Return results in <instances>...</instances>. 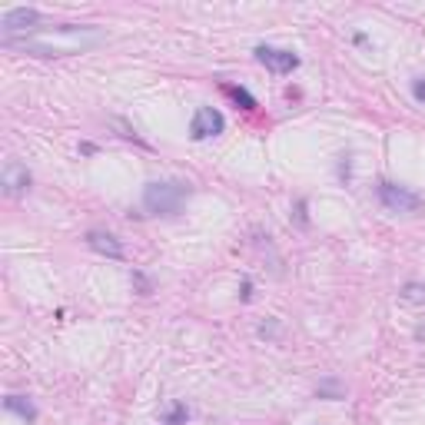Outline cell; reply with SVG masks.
I'll list each match as a JSON object with an SVG mask.
<instances>
[{
	"instance_id": "obj_1",
	"label": "cell",
	"mask_w": 425,
	"mask_h": 425,
	"mask_svg": "<svg viewBox=\"0 0 425 425\" xmlns=\"http://www.w3.org/2000/svg\"><path fill=\"white\" fill-rule=\"evenodd\" d=\"M103 40H107V34L93 23H60V27H40L27 37H10L0 40V43L7 50H20V54L34 56H74L100 47Z\"/></svg>"
},
{
	"instance_id": "obj_6",
	"label": "cell",
	"mask_w": 425,
	"mask_h": 425,
	"mask_svg": "<svg viewBox=\"0 0 425 425\" xmlns=\"http://www.w3.org/2000/svg\"><path fill=\"white\" fill-rule=\"evenodd\" d=\"M189 133H193V140H209V136L222 133V113L216 107H200V110L193 113Z\"/></svg>"
},
{
	"instance_id": "obj_8",
	"label": "cell",
	"mask_w": 425,
	"mask_h": 425,
	"mask_svg": "<svg viewBox=\"0 0 425 425\" xmlns=\"http://www.w3.org/2000/svg\"><path fill=\"white\" fill-rule=\"evenodd\" d=\"M87 246H90L93 253H100V256L123 259V242L116 240L113 233H100V229H93V233H87Z\"/></svg>"
},
{
	"instance_id": "obj_13",
	"label": "cell",
	"mask_w": 425,
	"mask_h": 425,
	"mask_svg": "<svg viewBox=\"0 0 425 425\" xmlns=\"http://www.w3.org/2000/svg\"><path fill=\"white\" fill-rule=\"evenodd\" d=\"M415 100L425 103V80H415Z\"/></svg>"
},
{
	"instance_id": "obj_7",
	"label": "cell",
	"mask_w": 425,
	"mask_h": 425,
	"mask_svg": "<svg viewBox=\"0 0 425 425\" xmlns=\"http://www.w3.org/2000/svg\"><path fill=\"white\" fill-rule=\"evenodd\" d=\"M0 183H3V193H7V196H20V193L30 189V173H27L23 163L7 160V163H3V176H0Z\"/></svg>"
},
{
	"instance_id": "obj_12",
	"label": "cell",
	"mask_w": 425,
	"mask_h": 425,
	"mask_svg": "<svg viewBox=\"0 0 425 425\" xmlns=\"http://www.w3.org/2000/svg\"><path fill=\"white\" fill-rule=\"evenodd\" d=\"M226 93H229V96H233V100H236V103H242V107H246V110H256V100H253V96H249V93L242 90V87H226Z\"/></svg>"
},
{
	"instance_id": "obj_4",
	"label": "cell",
	"mask_w": 425,
	"mask_h": 425,
	"mask_svg": "<svg viewBox=\"0 0 425 425\" xmlns=\"http://www.w3.org/2000/svg\"><path fill=\"white\" fill-rule=\"evenodd\" d=\"M40 30V14L30 10V7H17V10H7L3 14V37L0 40H10V37H27Z\"/></svg>"
},
{
	"instance_id": "obj_9",
	"label": "cell",
	"mask_w": 425,
	"mask_h": 425,
	"mask_svg": "<svg viewBox=\"0 0 425 425\" xmlns=\"http://www.w3.org/2000/svg\"><path fill=\"white\" fill-rule=\"evenodd\" d=\"M3 406H7V412L20 415L23 422H34V419H37V408H34V402H30V399H23V395H7V399H3Z\"/></svg>"
},
{
	"instance_id": "obj_2",
	"label": "cell",
	"mask_w": 425,
	"mask_h": 425,
	"mask_svg": "<svg viewBox=\"0 0 425 425\" xmlns=\"http://www.w3.org/2000/svg\"><path fill=\"white\" fill-rule=\"evenodd\" d=\"M186 196H189V186L186 183L156 180V183H147V189H143V206L153 216H176L183 209Z\"/></svg>"
},
{
	"instance_id": "obj_5",
	"label": "cell",
	"mask_w": 425,
	"mask_h": 425,
	"mask_svg": "<svg viewBox=\"0 0 425 425\" xmlns=\"http://www.w3.org/2000/svg\"><path fill=\"white\" fill-rule=\"evenodd\" d=\"M256 60L262 67H269L273 74H293L299 67V56L293 50H279V47H256Z\"/></svg>"
},
{
	"instance_id": "obj_11",
	"label": "cell",
	"mask_w": 425,
	"mask_h": 425,
	"mask_svg": "<svg viewBox=\"0 0 425 425\" xmlns=\"http://www.w3.org/2000/svg\"><path fill=\"white\" fill-rule=\"evenodd\" d=\"M186 419H189V408H186L183 402H173L169 412L163 415V425H186Z\"/></svg>"
},
{
	"instance_id": "obj_10",
	"label": "cell",
	"mask_w": 425,
	"mask_h": 425,
	"mask_svg": "<svg viewBox=\"0 0 425 425\" xmlns=\"http://www.w3.org/2000/svg\"><path fill=\"white\" fill-rule=\"evenodd\" d=\"M402 299L412 302V306H425V286L422 282H406L402 286Z\"/></svg>"
},
{
	"instance_id": "obj_3",
	"label": "cell",
	"mask_w": 425,
	"mask_h": 425,
	"mask_svg": "<svg viewBox=\"0 0 425 425\" xmlns=\"http://www.w3.org/2000/svg\"><path fill=\"white\" fill-rule=\"evenodd\" d=\"M379 200L386 206L388 213H406V216H415L422 209V196L412 193L406 186H395V183H379Z\"/></svg>"
},
{
	"instance_id": "obj_14",
	"label": "cell",
	"mask_w": 425,
	"mask_h": 425,
	"mask_svg": "<svg viewBox=\"0 0 425 425\" xmlns=\"http://www.w3.org/2000/svg\"><path fill=\"white\" fill-rule=\"evenodd\" d=\"M415 339H422V342H425V326H419V329H415Z\"/></svg>"
}]
</instances>
